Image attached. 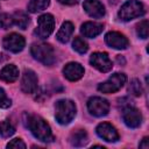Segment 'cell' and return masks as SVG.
<instances>
[{"label":"cell","mask_w":149,"mask_h":149,"mask_svg":"<svg viewBox=\"0 0 149 149\" xmlns=\"http://www.w3.org/2000/svg\"><path fill=\"white\" fill-rule=\"evenodd\" d=\"M10 104H12L10 99L7 98L5 91H3L2 88H0V107H1V108H7V107L10 106Z\"/></svg>","instance_id":"cell-28"},{"label":"cell","mask_w":149,"mask_h":149,"mask_svg":"<svg viewBox=\"0 0 149 149\" xmlns=\"http://www.w3.org/2000/svg\"><path fill=\"white\" fill-rule=\"evenodd\" d=\"M144 12L146 10H144V6L142 5V2L137 0H128L121 6L118 15L122 21H129L135 17L142 16Z\"/></svg>","instance_id":"cell-4"},{"label":"cell","mask_w":149,"mask_h":149,"mask_svg":"<svg viewBox=\"0 0 149 149\" xmlns=\"http://www.w3.org/2000/svg\"><path fill=\"white\" fill-rule=\"evenodd\" d=\"M83 7L91 17L100 19L105 15V7L99 0H85Z\"/></svg>","instance_id":"cell-14"},{"label":"cell","mask_w":149,"mask_h":149,"mask_svg":"<svg viewBox=\"0 0 149 149\" xmlns=\"http://www.w3.org/2000/svg\"><path fill=\"white\" fill-rule=\"evenodd\" d=\"M87 109L94 116H104L109 111V104L106 99L100 97L90 98L87 101Z\"/></svg>","instance_id":"cell-7"},{"label":"cell","mask_w":149,"mask_h":149,"mask_svg":"<svg viewBox=\"0 0 149 149\" xmlns=\"http://www.w3.org/2000/svg\"><path fill=\"white\" fill-rule=\"evenodd\" d=\"M12 17H13V23L16 24L19 28H21V29H26L27 28V26L29 23V17H28V15L24 12L16 10L13 14Z\"/></svg>","instance_id":"cell-20"},{"label":"cell","mask_w":149,"mask_h":149,"mask_svg":"<svg viewBox=\"0 0 149 149\" xmlns=\"http://www.w3.org/2000/svg\"><path fill=\"white\" fill-rule=\"evenodd\" d=\"M72 47H73V49H74L77 52H79V54H85V52L87 51V49H88L87 43H86L81 37H74L73 43H72Z\"/></svg>","instance_id":"cell-23"},{"label":"cell","mask_w":149,"mask_h":149,"mask_svg":"<svg viewBox=\"0 0 149 149\" xmlns=\"http://www.w3.org/2000/svg\"><path fill=\"white\" fill-rule=\"evenodd\" d=\"M122 118H123L125 123L130 128H136L142 122V115H141L140 111L133 106H128V107L123 108Z\"/></svg>","instance_id":"cell-11"},{"label":"cell","mask_w":149,"mask_h":149,"mask_svg":"<svg viewBox=\"0 0 149 149\" xmlns=\"http://www.w3.org/2000/svg\"><path fill=\"white\" fill-rule=\"evenodd\" d=\"M140 148H143V149H148L149 148V139L148 137H143L142 142L140 143Z\"/></svg>","instance_id":"cell-29"},{"label":"cell","mask_w":149,"mask_h":149,"mask_svg":"<svg viewBox=\"0 0 149 149\" xmlns=\"http://www.w3.org/2000/svg\"><path fill=\"white\" fill-rule=\"evenodd\" d=\"M128 91H129V93H132L133 95H135V97H140V95L142 94V92H143L140 80H137V79H133V80L130 81L129 86H128Z\"/></svg>","instance_id":"cell-25"},{"label":"cell","mask_w":149,"mask_h":149,"mask_svg":"<svg viewBox=\"0 0 149 149\" xmlns=\"http://www.w3.org/2000/svg\"><path fill=\"white\" fill-rule=\"evenodd\" d=\"M63 73H64V77L71 81H76L78 79H80L84 74V68L79 64V63H76V62H71V63H68L64 69H63Z\"/></svg>","instance_id":"cell-15"},{"label":"cell","mask_w":149,"mask_h":149,"mask_svg":"<svg viewBox=\"0 0 149 149\" xmlns=\"http://www.w3.org/2000/svg\"><path fill=\"white\" fill-rule=\"evenodd\" d=\"M15 128L13 127V125L9 121H1L0 122V136L2 137H9L14 134Z\"/></svg>","instance_id":"cell-22"},{"label":"cell","mask_w":149,"mask_h":149,"mask_svg":"<svg viewBox=\"0 0 149 149\" xmlns=\"http://www.w3.org/2000/svg\"><path fill=\"white\" fill-rule=\"evenodd\" d=\"M28 127H29L30 132L33 133V135L37 140H40L42 142H51V141H54V135L51 133L50 126L41 116H36V115L29 116Z\"/></svg>","instance_id":"cell-1"},{"label":"cell","mask_w":149,"mask_h":149,"mask_svg":"<svg viewBox=\"0 0 149 149\" xmlns=\"http://www.w3.org/2000/svg\"><path fill=\"white\" fill-rule=\"evenodd\" d=\"M37 88V76L33 70H26L21 79V90L24 93H33Z\"/></svg>","instance_id":"cell-13"},{"label":"cell","mask_w":149,"mask_h":149,"mask_svg":"<svg viewBox=\"0 0 149 149\" xmlns=\"http://www.w3.org/2000/svg\"><path fill=\"white\" fill-rule=\"evenodd\" d=\"M136 33L141 38H147L148 37V33H149V22H148V20H143L136 26Z\"/></svg>","instance_id":"cell-24"},{"label":"cell","mask_w":149,"mask_h":149,"mask_svg":"<svg viewBox=\"0 0 149 149\" xmlns=\"http://www.w3.org/2000/svg\"><path fill=\"white\" fill-rule=\"evenodd\" d=\"M127 77L123 73H114L106 81L99 84L98 90L102 93H114L126 84Z\"/></svg>","instance_id":"cell-5"},{"label":"cell","mask_w":149,"mask_h":149,"mask_svg":"<svg viewBox=\"0 0 149 149\" xmlns=\"http://www.w3.org/2000/svg\"><path fill=\"white\" fill-rule=\"evenodd\" d=\"M31 55L35 59L43 63L44 65H52L56 61L54 49L50 44L47 43H34L31 45Z\"/></svg>","instance_id":"cell-3"},{"label":"cell","mask_w":149,"mask_h":149,"mask_svg":"<svg viewBox=\"0 0 149 149\" xmlns=\"http://www.w3.org/2000/svg\"><path fill=\"white\" fill-rule=\"evenodd\" d=\"M90 63L100 72H108L112 70V61L106 52H94L90 57Z\"/></svg>","instance_id":"cell-8"},{"label":"cell","mask_w":149,"mask_h":149,"mask_svg":"<svg viewBox=\"0 0 149 149\" xmlns=\"http://www.w3.org/2000/svg\"><path fill=\"white\" fill-rule=\"evenodd\" d=\"M17 77H19V70L13 64L6 65L0 71V79L6 81V83H13L17 79Z\"/></svg>","instance_id":"cell-17"},{"label":"cell","mask_w":149,"mask_h":149,"mask_svg":"<svg viewBox=\"0 0 149 149\" xmlns=\"http://www.w3.org/2000/svg\"><path fill=\"white\" fill-rule=\"evenodd\" d=\"M87 141H88L87 133L84 129H78L70 135V142L74 147H83L87 143Z\"/></svg>","instance_id":"cell-19"},{"label":"cell","mask_w":149,"mask_h":149,"mask_svg":"<svg viewBox=\"0 0 149 149\" xmlns=\"http://www.w3.org/2000/svg\"><path fill=\"white\" fill-rule=\"evenodd\" d=\"M61 3H63V5H69V6H71V5H74V3H77L78 2V0H58Z\"/></svg>","instance_id":"cell-30"},{"label":"cell","mask_w":149,"mask_h":149,"mask_svg":"<svg viewBox=\"0 0 149 149\" xmlns=\"http://www.w3.org/2000/svg\"><path fill=\"white\" fill-rule=\"evenodd\" d=\"M50 3V0H30L28 3V10L30 13H37L45 9Z\"/></svg>","instance_id":"cell-21"},{"label":"cell","mask_w":149,"mask_h":149,"mask_svg":"<svg viewBox=\"0 0 149 149\" xmlns=\"http://www.w3.org/2000/svg\"><path fill=\"white\" fill-rule=\"evenodd\" d=\"M7 148H14V149H24L26 148V143L21 140V139H14L10 142H8Z\"/></svg>","instance_id":"cell-27"},{"label":"cell","mask_w":149,"mask_h":149,"mask_svg":"<svg viewBox=\"0 0 149 149\" xmlns=\"http://www.w3.org/2000/svg\"><path fill=\"white\" fill-rule=\"evenodd\" d=\"M55 27V19L51 14H43L37 19V28L35 30V34L37 37L44 40L51 35Z\"/></svg>","instance_id":"cell-6"},{"label":"cell","mask_w":149,"mask_h":149,"mask_svg":"<svg viewBox=\"0 0 149 149\" xmlns=\"http://www.w3.org/2000/svg\"><path fill=\"white\" fill-rule=\"evenodd\" d=\"M13 24V17L8 14H0V28L8 29Z\"/></svg>","instance_id":"cell-26"},{"label":"cell","mask_w":149,"mask_h":149,"mask_svg":"<svg viewBox=\"0 0 149 149\" xmlns=\"http://www.w3.org/2000/svg\"><path fill=\"white\" fill-rule=\"evenodd\" d=\"M72 33H73V24L71 22H69V21H65L62 24V27L59 28L56 37L61 43H66L70 40Z\"/></svg>","instance_id":"cell-18"},{"label":"cell","mask_w":149,"mask_h":149,"mask_svg":"<svg viewBox=\"0 0 149 149\" xmlns=\"http://www.w3.org/2000/svg\"><path fill=\"white\" fill-rule=\"evenodd\" d=\"M105 42L111 48L118 49V50H123L129 44L127 37L125 35H122L121 33H118V31H109V33H107L106 36H105Z\"/></svg>","instance_id":"cell-10"},{"label":"cell","mask_w":149,"mask_h":149,"mask_svg":"<svg viewBox=\"0 0 149 149\" xmlns=\"http://www.w3.org/2000/svg\"><path fill=\"white\" fill-rule=\"evenodd\" d=\"M104 29V26L101 23H97V22H85L81 28H80V31L81 34L85 36V37H95L98 36Z\"/></svg>","instance_id":"cell-16"},{"label":"cell","mask_w":149,"mask_h":149,"mask_svg":"<svg viewBox=\"0 0 149 149\" xmlns=\"http://www.w3.org/2000/svg\"><path fill=\"white\" fill-rule=\"evenodd\" d=\"M24 38L15 33H12L7 36H5L3 41H2V45L6 50L10 51V52H19L24 48Z\"/></svg>","instance_id":"cell-9"},{"label":"cell","mask_w":149,"mask_h":149,"mask_svg":"<svg viewBox=\"0 0 149 149\" xmlns=\"http://www.w3.org/2000/svg\"><path fill=\"white\" fill-rule=\"evenodd\" d=\"M97 134L99 135V137H101L102 140L107 141V142H115L119 140V134L116 132V129L108 122H101L97 126Z\"/></svg>","instance_id":"cell-12"},{"label":"cell","mask_w":149,"mask_h":149,"mask_svg":"<svg viewBox=\"0 0 149 149\" xmlns=\"http://www.w3.org/2000/svg\"><path fill=\"white\" fill-rule=\"evenodd\" d=\"M55 116L61 125L70 123L76 116V105L72 100L62 99L55 105Z\"/></svg>","instance_id":"cell-2"}]
</instances>
